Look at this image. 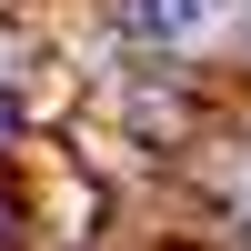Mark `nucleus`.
I'll return each instance as SVG.
<instances>
[{
  "mask_svg": "<svg viewBox=\"0 0 251 251\" xmlns=\"http://www.w3.org/2000/svg\"><path fill=\"white\" fill-rule=\"evenodd\" d=\"M211 20H221V0H121V30H131V40H161V50L201 40Z\"/></svg>",
  "mask_w": 251,
  "mask_h": 251,
  "instance_id": "nucleus-1",
  "label": "nucleus"
},
{
  "mask_svg": "<svg viewBox=\"0 0 251 251\" xmlns=\"http://www.w3.org/2000/svg\"><path fill=\"white\" fill-rule=\"evenodd\" d=\"M0 131H10V91H0Z\"/></svg>",
  "mask_w": 251,
  "mask_h": 251,
  "instance_id": "nucleus-2",
  "label": "nucleus"
}]
</instances>
